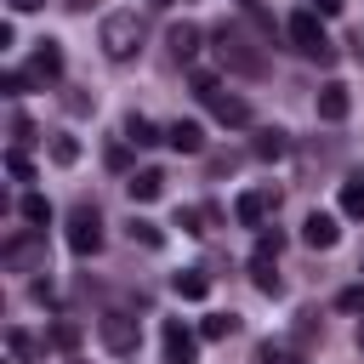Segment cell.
Listing matches in <instances>:
<instances>
[{"mask_svg": "<svg viewBox=\"0 0 364 364\" xmlns=\"http://www.w3.org/2000/svg\"><path fill=\"white\" fill-rule=\"evenodd\" d=\"M136 46H142V23H136V11H114V17H102V51H108L114 63H125Z\"/></svg>", "mask_w": 364, "mask_h": 364, "instance_id": "6da1fadb", "label": "cell"}, {"mask_svg": "<svg viewBox=\"0 0 364 364\" xmlns=\"http://www.w3.org/2000/svg\"><path fill=\"white\" fill-rule=\"evenodd\" d=\"M290 40H296V51H301V57H318V63H330V57H336V46L324 40L318 11H290Z\"/></svg>", "mask_w": 364, "mask_h": 364, "instance_id": "7a4b0ae2", "label": "cell"}, {"mask_svg": "<svg viewBox=\"0 0 364 364\" xmlns=\"http://www.w3.org/2000/svg\"><path fill=\"white\" fill-rule=\"evenodd\" d=\"M68 250L74 256H97L102 250V216H97V205H74L68 210Z\"/></svg>", "mask_w": 364, "mask_h": 364, "instance_id": "3957f363", "label": "cell"}, {"mask_svg": "<svg viewBox=\"0 0 364 364\" xmlns=\"http://www.w3.org/2000/svg\"><path fill=\"white\" fill-rule=\"evenodd\" d=\"M159 347H165V364H199V336L182 318H165L159 324Z\"/></svg>", "mask_w": 364, "mask_h": 364, "instance_id": "277c9868", "label": "cell"}, {"mask_svg": "<svg viewBox=\"0 0 364 364\" xmlns=\"http://www.w3.org/2000/svg\"><path fill=\"white\" fill-rule=\"evenodd\" d=\"M273 205H279V188H245L239 205H233V216H239L245 228H262V222L273 216Z\"/></svg>", "mask_w": 364, "mask_h": 364, "instance_id": "5b68a950", "label": "cell"}, {"mask_svg": "<svg viewBox=\"0 0 364 364\" xmlns=\"http://www.w3.org/2000/svg\"><path fill=\"white\" fill-rule=\"evenodd\" d=\"M97 330H102V347H108V353H136V324H131L125 313H102Z\"/></svg>", "mask_w": 364, "mask_h": 364, "instance_id": "8992f818", "label": "cell"}, {"mask_svg": "<svg viewBox=\"0 0 364 364\" xmlns=\"http://www.w3.org/2000/svg\"><path fill=\"white\" fill-rule=\"evenodd\" d=\"M347 108H353V97H347V85H341V80H330V85H318V119H330V125H341V119H347Z\"/></svg>", "mask_w": 364, "mask_h": 364, "instance_id": "52a82bcc", "label": "cell"}, {"mask_svg": "<svg viewBox=\"0 0 364 364\" xmlns=\"http://www.w3.org/2000/svg\"><path fill=\"white\" fill-rule=\"evenodd\" d=\"M341 239V228H336V216H324V210H313L307 222H301V245H313V250H330Z\"/></svg>", "mask_w": 364, "mask_h": 364, "instance_id": "ba28073f", "label": "cell"}, {"mask_svg": "<svg viewBox=\"0 0 364 364\" xmlns=\"http://www.w3.org/2000/svg\"><path fill=\"white\" fill-rule=\"evenodd\" d=\"M216 51H222V63H233V68H245V74H262V57H250L239 34H228V28H222V34H216Z\"/></svg>", "mask_w": 364, "mask_h": 364, "instance_id": "9c48e42d", "label": "cell"}, {"mask_svg": "<svg viewBox=\"0 0 364 364\" xmlns=\"http://www.w3.org/2000/svg\"><path fill=\"white\" fill-rule=\"evenodd\" d=\"M210 102V114L222 119V125H250V102L245 97H228V91H216V97H205Z\"/></svg>", "mask_w": 364, "mask_h": 364, "instance_id": "30bf717a", "label": "cell"}, {"mask_svg": "<svg viewBox=\"0 0 364 364\" xmlns=\"http://www.w3.org/2000/svg\"><path fill=\"white\" fill-rule=\"evenodd\" d=\"M125 193H131V205H154V199L165 193V171H136V176L125 182Z\"/></svg>", "mask_w": 364, "mask_h": 364, "instance_id": "8fae6325", "label": "cell"}, {"mask_svg": "<svg viewBox=\"0 0 364 364\" xmlns=\"http://www.w3.org/2000/svg\"><path fill=\"white\" fill-rule=\"evenodd\" d=\"M28 74H34V80H57V74H63V46H57V40H40Z\"/></svg>", "mask_w": 364, "mask_h": 364, "instance_id": "7c38bea8", "label": "cell"}, {"mask_svg": "<svg viewBox=\"0 0 364 364\" xmlns=\"http://www.w3.org/2000/svg\"><path fill=\"white\" fill-rule=\"evenodd\" d=\"M165 142H171L176 154H199V148H205V131H199V119H176V125L165 131Z\"/></svg>", "mask_w": 364, "mask_h": 364, "instance_id": "4fadbf2b", "label": "cell"}, {"mask_svg": "<svg viewBox=\"0 0 364 364\" xmlns=\"http://www.w3.org/2000/svg\"><path fill=\"white\" fill-rule=\"evenodd\" d=\"M171 290H176L182 301H205V296H210V279H205L199 267H188V273H176V279H171Z\"/></svg>", "mask_w": 364, "mask_h": 364, "instance_id": "5bb4252c", "label": "cell"}, {"mask_svg": "<svg viewBox=\"0 0 364 364\" xmlns=\"http://www.w3.org/2000/svg\"><path fill=\"white\" fill-rule=\"evenodd\" d=\"M165 46L176 51V63H188V57L199 51V28H193V23H176V28L165 34Z\"/></svg>", "mask_w": 364, "mask_h": 364, "instance_id": "9a60e30c", "label": "cell"}, {"mask_svg": "<svg viewBox=\"0 0 364 364\" xmlns=\"http://www.w3.org/2000/svg\"><path fill=\"white\" fill-rule=\"evenodd\" d=\"M125 142H136V148H154V142H165V136H159V125H154V119L131 114V119H125Z\"/></svg>", "mask_w": 364, "mask_h": 364, "instance_id": "2e32d148", "label": "cell"}, {"mask_svg": "<svg viewBox=\"0 0 364 364\" xmlns=\"http://www.w3.org/2000/svg\"><path fill=\"white\" fill-rule=\"evenodd\" d=\"M341 216L364 222V176H347V182H341Z\"/></svg>", "mask_w": 364, "mask_h": 364, "instance_id": "e0dca14e", "label": "cell"}, {"mask_svg": "<svg viewBox=\"0 0 364 364\" xmlns=\"http://www.w3.org/2000/svg\"><path fill=\"white\" fill-rule=\"evenodd\" d=\"M131 239H136L142 250H159V245H165V233H159V222H148V216H131Z\"/></svg>", "mask_w": 364, "mask_h": 364, "instance_id": "ac0fdd59", "label": "cell"}, {"mask_svg": "<svg viewBox=\"0 0 364 364\" xmlns=\"http://www.w3.org/2000/svg\"><path fill=\"white\" fill-rule=\"evenodd\" d=\"M233 330H239V318H233V313H210V318L199 324V336H205V341H228Z\"/></svg>", "mask_w": 364, "mask_h": 364, "instance_id": "d6986e66", "label": "cell"}, {"mask_svg": "<svg viewBox=\"0 0 364 364\" xmlns=\"http://www.w3.org/2000/svg\"><path fill=\"white\" fill-rule=\"evenodd\" d=\"M250 279H256V290H262V296H279V290H284V284H279V273H273V262H262V256L250 262Z\"/></svg>", "mask_w": 364, "mask_h": 364, "instance_id": "ffe728a7", "label": "cell"}, {"mask_svg": "<svg viewBox=\"0 0 364 364\" xmlns=\"http://www.w3.org/2000/svg\"><path fill=\"white\" fill-rule=\"evenodd\" d=\"M284 154V131H262L256 136V159H279Z\"/></svg>", "mask_w": 364, "mask_h": 364, "instance_id": "44dd1931", "label": "cell"}, {"mask_svg": "<svg viewBox=\"0 0 364 364\" xmlns=\"http://www.w3.org/2000/svg\"><path fill=\"white\" fill-rule=\"evenodd\" d=\"M51 159H57V165H74V159H80V142H74V136H51Z\"/></svg>", "mask_w": 364, "mask_h": 364, "instance_id": "7402d4cb", "label": "cell"}, {"mask_svg": "<svg viewBox=\"0 0 364 364\" xmlns=\"http://www.w3.org/2000/svg\"><path fill=\"white\" fill-rule=\"evenodd\" d=\"M6 171H11L17 182H34V165H28V154H23V148H11V154H6Z\"/></svg>", "mask_w": 364, "mask_h": 364, "instance_id": "603a6c76", "label": "cell"}, {"mask_svg": "<svg viewBox=\"0 0 364 364\" xmlns=\"http://www.w3.org/2000/svg\"><path fill=\"white\" fill-rule=\"evenodd\" d=\"M23 216H28V222H51V205H46V193H23Z\"/></svg>", "mask_w": 364, "mask_h": 364, "instance_id": "cb8c5ba5", "label": "cell"}, {"mask_svg": "<svg viewBox=\"0 0 364 364\" xmlns=\"http://www.w3.org/2000/svg\"><path fill=\"white\" fill-rule=\"evenodd\" d=\"M279 250H284V233H279V228H273V233H262V239H256V256H262V262H273V256H279Z\"/></svg>", "mask_w": 364, "mask_h": 364, "instance_id": "d4e9b609", "label": "cell"}, {"mask_svg": "<svg viewBox=\"0 0 364 364\" xmlns=\"http://www.w3.org/2000/svg\"><path fill=\"white\" fill-rule=\"evenodd\" d=\"M51 341H57V347L68 353V347H80V330H74L68 318H57V324H51Z\"/></svg>", "mask_w": 364, "mask_h": 364, "instance_id": "484cf974", "label": "cell"}, {"mask_svg": "<svg viewBox=\"0 0 364 364\" xmlns=\"http://www.w3.org/2000/svg\"><path fill=\"white\" fill-rule=\"evenodd\" d=\"M336 307H341V313H364V290H358V284H353V290H341V296H336Z\"/></svg>", "mask_w": 364, "mask_h": 364, "instance_id": "4316f807", "label": "cell"}, {"mask_svg": "<svg viewBox=\"0 0 364 364\" xmlns=\"http://www.w3.org/2000/svg\"><path fill=\"white\" fill-rule=\"evenodd\" d=\"M262 364H307V358H296V353H284V347L267 341V347H262Z\"/></svg>", "mask_w": 364, "mask_h": 364, "instance_id": "83f0119b", "label": "cell"}, {"mask_svg": "<svg viewBox=\"0 0 364 364\" xmlns=\"http://www.w3.org/2000/svg\"><path fill=\"white\" fill-rule=\"evenodd\" d=\"M6 347H11V358H28V353H34V341H28L23 330H11V336H6Z\"/></svg>", "mask_w": 364, "mask_h": 364, "instance_id": "f1b7e54d", "label": "cell"}, {"mask_svg": "<svg viewBox=\"0 0 364 364\" xmlns=\"http://www.w3.org/2000/svg\"><path fill=\"white\" fill-rule=\"evenodd\" d=\"M176 222H182V228H188V233H205V210H182V216H176Z\"/></svg>", "mask_w": 364, "mask_h": 364, "instance_id": "f546056e", "label": "cell"}, {"mask_svg": "<svg viewBox=\"0 0 364 364\" xmlns=\"http://www.w3.org/2000/svg\"><path fill=\"white\" fill-rule=\"evenodd\" d=\"M23 85H28L23 74H6V80H0V91H6V97H23Z\"/></svg>", "mask_w": 364, "mask_h": 364, "instance_id": "4dcf8cb0", "label": "cell"}, {"mask_svg": "<svg viewBox=\"0 0 364 364\" xmlns=\"http://www.w3.org/2000/svg\"><path fill=\"white\" fill-rule=\"evenodd\" d=\"M341 6H347V0H318L313 11H318V17H341Z\"/></svg>", "mask_w": 364, "mask_h": 364, "instance_id": "1f68e13d", "label": "cell"}, {"mask_svg": "<svg viewBox=\"0 0 364 364\" xmlns=\"http://www.w3.org/2000/svg\"><path fill=\"white\" fill-rule=\"evenodd\" d=\"M11 11H34V6H46V0H6Z\"/></svg>", "mask_w": 364, "mask_h": 364, "instance_id": "d6a6232c", "label": "cell"}, {"mask_svg": "<svg viewBox=\"0 0 364 364\" xmlns=\"http://www.w3.org/2000/svg\"><path fill=\"white\" fill-rule=\"evenodd\" d=\"M148 6H159V11H165V6H176V0H148Z\"/></svg>", "mask_w": 364, "mask_h": 364, "instance_id": "836d02e7", "label": "cell"}, {"mask_svg": "<svg viewBox=\"0 0 364 364\" xmlns=\"http://www.w3.org/2000/svg\"><path fill=\"white\" fill-rule=\"evenodd\" d=\"M68 6H74V11H80V6H91V0H68Z\"/></svg>", "mask_w": 364, "mask_h": 364, "instance_id": "e575fe53", "label": "cell"}, {"mask_svg": "<svg viewBox=\"0 0 364 364\" xmlns=\"http://www.w3.org/2000/svg\"><path fill=\"white\" fill-rule=\"evenodd\" d=\"M358 347H364V324H358Z\"/></svg>", "mask_w": 364, "mask_h": 364, "instance_id": "d590c367", "label": "cell"}, {"mask_svg": "<svg viewBox=\"0 0 364 364\" xmlns=\"http://www.w3.org/2000/svg\"><path fill=\"white\" fill-rule=\"evenodd\" d=\"M239 6H256V0H239Z\"/></svg>", "mask_w": 364, "mask_h": 364, "instance_id": "8d00e7d4", "label": "cell"}]
</instances>
